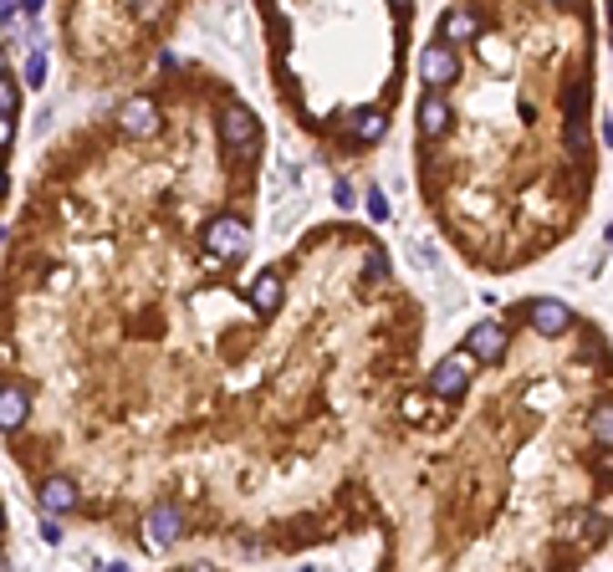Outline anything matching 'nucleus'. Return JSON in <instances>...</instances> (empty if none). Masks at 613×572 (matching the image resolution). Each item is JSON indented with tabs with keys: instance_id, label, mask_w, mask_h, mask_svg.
<instances>
[{
	"instance_id": "3",
	"label": "nucleus",
	"mask_w": 613,
	"mask_h": 572,
	"mask_svg": "<svg viewBox=\"0 0 613 572\" xmlns=\"http://www.w3.org/2000/svg\"><path fill=\"white\" fill-rule=\"evenodd\" d=\"M465 348H470V358H475V363H496L501 352H506V332H501L496 322H481V327H470Z\"/></svg>"
},
{
	"instance_id": "2",
	"label": "nucleus",
	"mask_w": 613,
	"mask_h": 572,
	"mask_svg": "<svg viewBox=\"0 0 613 572\" xmlns=\"http://www.w3.org/2000/svg\"><path fill=\"white\" fill-rule=\"evenodd\" d=\"M516 322H532V332H562V327H573V312L562 307V301H552V297H542V301H522L516 307Z\"/></svg>"
},
{
	"instance_id": "4",
	"label": "nucleus",
	"mask_w": 613,
	"mask_h": 572,
	"mask_svg": "<svg viewBox=\"0 0 613 572\" xmlns=\"http://www.w3.org/2000/svg\"><path fill=\"white\" fill-rule=\"evenodd\" d=\"M36 491H41V506H46V511H77V506H82L77 485L66 481V475H46Z\"/></svg>"
},
{
	"instance_id": "5",
	"label": "nucleus",
	"mask_w": 613,
	"mask_h": 572,
	"mask_svg": "<svg viewBox=\"0 0 613 572\" xmlns=\"http://www.w3.org/2000/svg\"><path fill=\"white\" fill-rule=\"evenodd\" d=\"M174 572H220V567H205V562H195V567H174Z\"/></svg>"
},
{
	"instance_id": "1",
	"label": "nucleus",
	"mask_w": 613,
	"mask_h": 572,
	"mask_svg": "<svg viewBox=\"0 0 613 572\" xmlns=\"http://www.w3.org/2000/svg\"><path fill=\"white\" fill-rule=\"evenodd\" d=\"M470 373H475V358H470V348H460V352H450V358H444V363L430 373L424 393H430V399H440V403H450V399H460V393H465Z\"/></svg>"
}]
</instances>
